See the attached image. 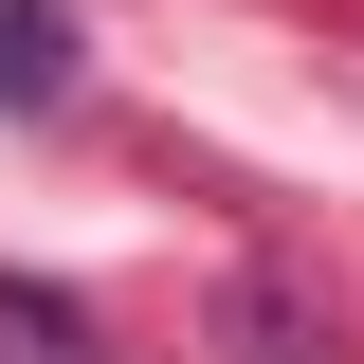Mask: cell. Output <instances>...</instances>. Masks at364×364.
Returning a JSON list of instances; mask_svg holds the SVG:
<instances>
[{
	"mask_svg": "<svg viewBox=\"0 0 364 364\" xmlns=\"http://www.w3.org/2000/svg\"><path fill=\"white\" fill-rule=\"evenodd\" d=\"M73 91V0H0V109H55Z\"/></svg>",
	"mask_w": 364,
	"mask_h": 364,
	"instance_id": "1",
	"label": "cell"
},
{
	"mask_svg": "<svg viewBox=\"0 0 364 364\" xmlns=\"http://www.w3.org/2000/svg\"><path fill=\"white\" fill-rule=\"evenodd\" d=\"M0 364H109V346H91L73 291H18V273H0Z\"/></svg>",
	"mask_w": 364,
	"mask_h": 364,
	"instance_id": "2",
	"label": "cell"
}]
</instances>
